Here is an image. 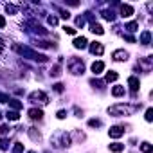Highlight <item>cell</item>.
<instances>
[{
  "label": "cell",
  "mask_w": 153,
  "mask_h": 153,
  "mask_svg": "<svg viewBox=\"0 0 153 153\" xmlns=\"http://www.w3.org/2000/svg\"><path fill=\"white\" fill-rule=\"evenodd\" d=\"M0 103H9V96H6V94H0Z\"/></svg>",
  "instance_id": "obj_34"
},
{
  "label": "cell",
  "mask_w": 153,
  "mask_h": 153,
  "mask_svg": "<svg viewBox=\"0 0 153 153\" xmlns=\"http://www.w3.org/2000/svg\"><path fill=\"white\" fill-rule=\"evenodd\" d=\"M47 22H49L51 25H56V24H58V18H56V16H49V18H47Z\"/></svg>",
  "instance_id": "obj_31"
},
{
  "label": "cell",
  "mask_w": 153,
  "mask_h": 153,
  "mask_svg": "<svg viewBox=\"0 0 153 153\" xmlns=\"http://www.w3.org/2000/svg\"><path fill=\"white\" fill-rule=\"evenodd\" d=\"M103 18H104V20H110V22H112L115 16H114V13H112V11H103Z\"/></svg>",
  "instance_id": "obj_21"
},
{
  "label": "cell",
  "mask_w": 153,
  "mask_h": 153,
  "mask_svg": "<svg viewBox=\"0 0 153 153\" xmlns=\"http://www.w3.org/2000/svg\"><path fill=\"white\" fill-rule=\"evenodd\" d=\"M9 132V126H6V124H2V126H0V133H2V135H6Z\"/></svg>",
  "instance_id": "obj_33"
},
{
  "label": "cell",
  "mask_w": 153,
  "mask_h": 153,
  "mask_svg": "<svg viewBox=\"0 0 153 153\" xmlns=\"http://www.w3.org/2000/svg\"><path fill=\"white\" fill-rule=\"evenodd\" d=\"M123 133H124V130H123L121 126H112V128H110V132H108V135L114 137V139H119Z\"/></svg>",
  "instance_id": "obj_6"
},
{
  "label": "cell",
  "mask_w": 153,
  "mask_h": 153,
  "mask_svg": "<svg viewBox=\"0 0 153 153\" xmlns=\"http://www.w3.org/2000/svg\"><path fill=\"white\" fill-rule=\"evenodd\" d=\"M29 153H34V151H29Z\"/></svg>",
  "instance_id": "obj_39"
},
{
  "label": "cell",
  "mask_w": 153,
  "mask_h": 153,
  "mask_svg": "<svg viewBox=\"0 0 153 153\" xmlns=\"http://www.w3.org/2000/svg\"><path fill=\"white\" fill-rule=\"evenodd\" d=\"M6 117H7L9 121H18V119H20V115H18L16 110H9V112L6 114Z\"/></svg>",
  "instance_id": "obj_17"
},
{
  "label": "cell",
  "mask_w": 153,
  "mask_h": 153,
  "mask_svg": "<svg viewBox=\"0 0 153 153\" xmlns=\"http://www.w3.org/2000/svg\"><path fill=\"white\" fill-rule=\"evenodd\" d=\"M90 31L96 33V34H103V33H104V29H103L99 24H90Z\"/></svg>",
  "instance_id": "obj_16"
},
{
  "label": "cell",
  "mask_w": 153,
  "mask_h": 153,
  "mask_svg": "<svg viewBox=\"0 0 153 153\" xmlns=\"http://www.w3.org/2000/svg\"><path fill=\"white\" fill-rule=\"evenodd\" d=\"M133 110L135 108L130 106V104H115V106L108 108V112L112 115H130V114H133Z\"/></svg>",
  "instance_id": "obj_1"
},
{
  "label": "cell",
  "mask_w": 153,
  "mask_h": 153,
  "mask_svg": "<svg viewBox=\"0 0 153 153\" xmlns=\"http://www.w3.org/2000/svg\"><path fill=\"white\" fill-rule=\"evenodd\" d=\"M69 70H70L72 74H83L85 65H83L81 59H78V58H70V59H69Z\"/></svg>",
  "instance_id": "obj_3"
},
{
  "label": "cell",
  "mask_w": 153,
  "mask_h": 153,
  "mask_svg": "<svg viewBox=\"0 0 153 153\" xmlns=\"http://www.w3.org/2000/svg\"><path fill=\"white\" fill-rule=\"evenodd\" d=\"M65 117H67V112H65V110H59V112H58V119H65Z\"/></svg>",
  "instance_id": "obj_36"
},
{
  "label": "cell",
  "mask_w": 153,
  "mask_h": 153,
  "mask_svg": "<svg viewBox=\"0 0 153 153\" xmlns=\"http://www.w3.org/2000/svg\"><path fill=\"white\" fill-rule=\"evenodd\" d=\"M123 149H124V146H123V144H119V142L110 144V151H114V153H121Z\"/></svg>",
  "instance_id": "obj_18"
},
{
  "label": "cell",
  "mask_w": 153,
  "mask_h": 153,
  "mask_svg": "<svg viewBox=\"0 0 153 153\" xmlns=\"http://www.w3.org/2000/svg\"><path fill=\"white\" fill-rule=\"evenodd\" d=\"M103 70H104V63H103V61L92 63V72H94V74H99V72H103Z\"/></svg>",
  "instance_id": "obj_12"
},
{
  "label": "cell",
  "mask_w": 153,
  "mask_h": 153,
  "mask_svg": "<svg viewBox=\"0 0 153 153\" xmlns=\"http://www.w3.org/2000/svg\"><path fill=\"white\" fill-rule=\"evenodd\" d=\"M52 142L56 148H67V146H70V135L67 132H59L58 135L52 137Z\"/></svg>",
  "instance_id": "obj_2"
},
{
  "label": "cell",
  "mask_w": 153,
  "mask_h": 153,
  "mask_svg": "<svg viewBox=\"0 0 153 153\" xmlns=\"http://www.w3.org/2000/svg\"><path fill=\"white\" fill-rule=\"evenodd\" d=\"M29 117L34 119V121H36V119H41V117H43V112L40 110V108H31V110H29Z\"/></svg>",
  "instance_id": "obj_9"
},
{
  "label": "cell",
  "mask_w": 153,
  "mask_h": 153,
  "mask_svg": "<svg viewBox=\"0 0 153 153\" xmlns=\"http://www.w3.org/2000/svg\"><path fill=\"white\" fill-rule=\"evenodd\" d=\"M76 25H78V27H83V25H85V18L78 16V18H76Z\"/></svg>",
  "instance_id": "obj_30"
},
{
  "label": "cell",
  "mask_w": 153,
  "mask_h": 153,
  "mask_svg": "<svg viewBox=\"0 0 153 153\" xmlns=\"http://www.w3.org/2000/svg\"><path fill=\"white\" fill-rule=\"evenodd\" d=\"M117 78H119V76H117V72H114V70H110V72L106 74V81H108V83H110V81H115Z\"/></svg>",
  "instance_id": "obj_19"
},
{
  "label": "cell",
  "mask_w": 153,
  "mask_h": 153,
  "mask_svg": "<svg viewBox=\"0 0 153 153\" xmlns=\"http://www.w3.org/2000/svg\"><path fill=\"white\" fill-rule=\"evenodd\" d=\"M61 18H70V13L65 11V9H61Z\"/></svg>",
  "instance_id": "obj_37"
},
{
  "label": "cell",
  "mask_w": 153,
  "mask_h": 153,
  "mask_svg": "<svg viewBox=\"0 0 153 153\" xmlns=\"http://www.w3.org/2000/svg\"><path fill=\"white\" fill-rule=\"evenodd\" d=\"M27 133H29V137H31L33 141H40V139H41L40 132H36V128H29V130H27Z\"/></svg>",
  "instance_id": "obj_14"
},
{
  "label": "cell",
  "mask_w": 153,
  "mask_h": 153,
  "mask_svg": "<svg viewBox=\"0 0 153 153\" xmlns=\"http://www.w3.org/2000/svg\"><path fill=\"white\" fill-rule=\"evenodd\" d=\"M72 43H74L76 49H85V47H86V38H83V36H81V38H76Z\"/></svg>",
  "instance_id": "obj_11"
},
{
  "label": "cell",
  "mask_w": 153,
  "mask_h": 153,
  "mask_svg": "<svg viewBox=\"0 0 153 153\" xmlns=\"http://www.w3.org/2000/svg\"><path fill=\"white\" fill-rule=\"evenodd\" d=\"M63 31L67 33V34H76V29H74V27H69V25H65V27H63Z\"/></svg>",
  "instance_id": "obj_28"
},
{
  "label": "cell",
  "mask_w": 153,
  "mask_h": 153,
  "mask_svg": "<svg viewBox=\"0 0 153 153\" xmlns=\"http://www.w3.org/2000/svg\"><path fill=\"white\" fill-rule=\"evenodd\" d=\"M88 124H90L92 128H97V126H101V121H97V119H90Z\"/></svg>",
  "instance_id": "obj_27"
},
{
  "label": "cell",
  "mask_w": 153,
  "mask_h": 153,
  "mask_svg": "<svg viewBox=\"0 0 153 153\" xmlns=\"http://www.w3.org/2000/svg\"><path fill=\"white\" fill-rule=\"evenodd\" d=\"M22 151H24V144L16 142V144H15V148H13V153H22Z\"/></svg>",
  "instance_id": "obj_25"
},
{
  "label": "cell",
  "mask_w": 153,
  "mask_h": 153,
  "mask_svg": "<svg viewBox=\"0 0 153 153\" xmlns=\"http://www.w3.org/2000/svg\"><path fill=\"white\" fill-rule=\"evenodd\" d=\"M2 27H6V18L0 15V29H2Z\"/></svg>",
  "instance_id": "obj_38"
},
{
  "label": "cell",
  "mask_w": 153,
  "mask_h": 153,
  "mask_svg": "<svg viewBox=\"0 0 153 153\" xmlns=\"http://www.w3.org/2000/svg\"><path fill=\"white\" fill-rule=\"evenodd\" d=\"M112 56H114V59H115V61H126V59H128V52H126V51H123V49L115 51Z\"/></svg>",
  "instance_id": "obj_8"
},
{
  "label": "cell",
  "mask_w": 153,
  "mask_h": 153,
  "mask_svg": "<svg viewBox=\"0 0 153 153\" xmlns=\"http://www.w3.org/2000/svg\"><path fill=\"white\" fill-rule=\"evenodd\" d=\"M7 144H9L7 139H2V141H0V148H2V149H7Z\"/></svg>",
  "instance_id": "obj_32"
},
{
  "label": "cell",
  "mask_w": 153,
  "mask_h": 153,
  "mask_svg": "<svg viewBox=\"0 0 153 153\" xmlns=\"http://www.w3.org/2000/svg\"><path fill=\"white\" fill-rule=\"evenodd\" d=\"M112 96H115V97H121V96H124V86H121V85L114 86V88H112Z\"/></svg>",
  "instance_id": "obj_13"
},
{
  "label": "cell",
  "mask_w": 153,
  "mask_h": 153,
  "mask_svg": "<svg viewBox=\"0 0 153 153\" xmlns=\"http://www.w3.org/2000/svg\"><path fill=\"white\" fill-rule=\"evenodd\" d=\"M61 69H59V65H56V67H52V70H51V76H59L61 72H59Z\"/></svg>",
  "instance_id": "obj_26"
},
{
  "label": "cell",
  "mask_w": 153,
  "mask_h": 153,
  "mask_svg": "<svg viewBox=\"0 0 153 153\" xmlns=\"http://www.w3.org/2000/svg\"><path fill=\"white\" fill-rule=\"evenodd\" d=\"M29 101H33V103H43V104H47L49 103V97H47V94L45 92H41V90H36V92H33L31 96H29Z\"/></svg>",
  "instance_id": "obj_4"
},
{
  "label": "cell",
  "mask_w": 153,
  "mask_h": 153,
  "mask_svg": "<svg viewBox=\"0 0 153 153\" xmlns=\"http://www.w3.org/2000/svg\"><path fill=\"white\" fill-rule=\"evenodd\" d=\"M90 52H92V54H97V56H101V54L104 52V47H103V43H99V41H94L92 45H90Z\"/></svg>",
  "instance_id": "obj_5"
},
{
  "label": "cell",
  "mask_w": 153,
  "mask_h": 153,
  "mask_svg": "<svg viewBox=\"0 0 153 153\" xmlns=\"http://www.w3.org/2000/svg\"><path fill=\"white\" fill-rule=\"evenodd\" d=\"M153 119V110H151V108H148V110H146V121L149 123Z\"/></svg>",
  "instance_id": "obj_29"
},
{
  "label": "cell",
  "mask_w": 153,
  "mask_h": 153,
  "mask_svg": "<svg viewBox=\"0 0 153 153\" xmlns=\"http://www.w3.org/2000/svg\"><path fill=\"white\" fill-rule=\"evenodd\" d=\"M141 151H142V153H151V151H153V148H151V144L144 142V144H141Z\"/></svg>",
  "instance_id": "obj_20"
},
{
  "label": "cell",
  "mask_w": 153,
  "mask_h": 153,
  "mask_svg": "<svg viewBox=\"0 0 153 153\" xmlns=\"http://www.w3.org/2000/svg\"><path fill=\"white\" fill-rule=\"evenodd\" d=\"M6 11L11 13V15H16V6H13V4H6Z\"/></svg>",
  "instance_id": "obj_24"
},
{
  "label": "cell",
  "mask_w": 153,
  "mask_h": 153,
  "mask_svg": "<svg viewBox=\"0 0 153 153\" xmlns=\"http://www.w3.org/2000/svg\"><path fill=\"white\" fill-rule=\"evenodd\" d=\"M54 90H56V92H63V85H61V83H56V85H54Z\"/></svg>",
  "instance_id": "obj_35"
},
{
  "label": "cell",
  "mask_w": 153,
  "mask_h": 153,
  "mask_svg": "<svg viewBox=\"0 0 153 153\" xmlns=\"http://www.w3.org/2000/svg\"><path fill=\"white\" fill-rule=\"evenodd\" d=\"M137 27H139L137 22H130V24L126 25V29H128V31H132V33H133V31H137Z\"/></svg>",
  "instance_id": "obj_22"
},
{
  "label": "cell",
  "mask_w": 153,
  "mask_h": 153,
  "mask_svg": "<svg viewBox=\"0 0 153 153\" xmlns=\"http://www.w3.org/2000/svg\"><path fill=\"white\" fill-rule=\"evenodd\" d=\"M9 104L15 108V110H20V108H22V103H18L16 99H9Z\"/></svg>",
  "instance_id": "obj_23"
},
{
  "label": "cell",
  "mask_w": 153,
  "mask_h": 153,
  "mask_svg": "<svg viewBox=\"0 0 153 153\" xmlns=\"http://www.w3.org/2000/svg\"><path fill=\"white\" fill-rule=\"evenodd\" d=\"M149 40H151V33H149V31H144L142 36H141V43H142V45H148Z\"/></svg>",
  "instance_id": "obj_15"
},
{
  "label": "cell",
  "mask_w": 153,
  "mask_h": 153,
  "mask_svg": "<svg viewBox=\"0 0 153 153\" xmlns=\"http://www.w3.org/2000/svg\"><path fill=\"white\" fill-rule=\"evenodd\" d=\"M133 15V7L132 6H128V4H123L121 6V16L123 18H128V16H132Z\"/></svg>",
  "instance_id": "obj_7"
},
{
  "label": "cell",
  "mask_w": 153,
  "mask_h": 153,
  "mask_svg": "<svg viewBox=\"0 0 153 153\" xmlns=\"http://www.w3.org/2000/svg\"><path fill=\"white\" fill-rule=\"evenodd\" d=\"M128 85H130V88H132L133 92H137V90H139V86H141L139 79H137V78H133V76H132V78L128 79Z\"/></svg>",
  "instance_id": "obj_10"
}]
</instances>
